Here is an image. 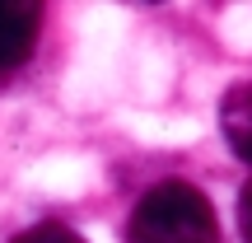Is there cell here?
<instances>
[{"instance_id":"cell-4","label":"cell","mask_w":252,"mask_h":243,"mask_svg":"<svg viewBox=\"0 0 252 243\" xmlns=\"http://www.w3.org/2000/svg\"><path fill=\"white\" fill-rule=\"evenodd\" d=\"M14 243H84L75 229H65V225H56V220H47V225H33V229H24Z\"/></svg>"},{"instance_id":"cell-2","label":"cell","mask_w":252,"mask_h":243,"mask_svg":"<svg viewBox=\"0 0 252 243\" xmlns=\"http://www.w3.org/2000/svg\"><path fill=\"white\" fill-rule=\"evenodd\" d=\"M37 28H42V9L28 5V0H0V75L19 70L28 61L37 42Z\"/></svg>"},{"instance_id":"cell-1","label":"cell","mask_w":252,"mask_h":243,"mask_svg":"<svg viewBox=\"0 0 252 243\" xmlns=\"http://www.w3.org/2000/svg\"><path fill=\"white\" fill-rule=\"evenodd\" d=\"M126 243H220V220L191 182H159L131 210Z\"/></svg>"},{"instance_id":"cell-3","label":"cell","mask_w":252,"mask_h":243,"mask_svg":"<svg viewBox=\"0 0 252 243\" xmlns=\"http://www.w3.org/2000/svg\"><path fill=\"white\" fill-rule=\"evenodd\" d=\"M220 126H224L229 150L252 164V84H238V89L224 94V103H220Z\"/></svg>"},{"instance_id":"cell-5","label":"cell","mask_w":252,"mask_h":243,"mask_svg":"<svg viewBox=\"0 0 252 243\" xmlns=\"http://www.w3.org/2000/svg\"><path fill=\"white\" fill-rule=\"evenodd\" d=\"M238 229H243V243H252V178L238 192Z\"/></svg>"}]
</instances>
